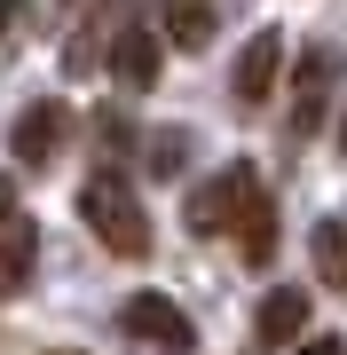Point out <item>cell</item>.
<instances>
[{
    "label": "cell",
    "instance_id": "6da1fadb",
    "mask_svg": "<svg viewBox=\"0 0 347 355\" xmlns=\"http://www.w3.org/2000/svg\"><path fill=\"white\" fill-rule=\"evenodd\" d=\"M79 214H87V229L111 245L118 261H142V253H150V214H142V198L118 174H87V182H79Z\"/></svg>",
    "mask_w": 347,
    "mask_h": 355
},
{
    "label": "cell",
    "instance_id": "7a4b0ae2",
    "mask_svg": "<svg viewBox=\"0 0 347 355\" xmlns=\"http://www.w3.org/2000/svg\"><path fill=\"white\" fill-rule=\"evenodd\" d=\"M118 324H127V340L142 355H190L197 347V324L181 316V300H166V292H127Z\"/></svg>",
    "mask_w": 347,
    "mask_h": 355
},
{
    "label": "cell",
    "instance_id": "3957f363",
    "mask_svg": "<svg viewBox=\"0 0 347 355\" xmlns=\"http://www.w3.org/2000/svg\"><path fill=\"white\" fill-rule=\"evenodd\" d=\"M332 87H339V48H332V40H316V48L300 55V71H292V135H316V127H323Z\"/></svg>",
    "mask_w": 347,
    "mask_h": 355
},
{
    "label": "cell",
    "instance_id": "277c9868",
    "mask_svg": "<svg viewBox=\"0 0 347 355\" xmlns=\"http://www.w3.org/2000/svg\"><path fill=\"white\" fill-rule=\"evenodd\" d=\"M276 71H284V40H276V32H253V40H244V55H237V71H229V95L253 111V103L276 95Z\"/></svg>",
    "mask_w": 347,
    "mask_h": 355
},
{
    "label": "cell",
    "instance_id": "5b68a950",
    "mask_svg": "<svg viewBox=\"0 0 347 355\" xmlns=\"http://www.w3.org/2000/svg\"><path fill=\"white\" fill-rule=\"evenodd\" d=\"M64 135H71V111H64V103H32V111L16 119L8 150H16V166H48L55 150H64Z\"/></svg>",
    "mask_w": 347,
    "mask_h": 355
},
{
    "label": "cell",
    "instance_id": "8992f818",
    "mask_svg": "<svg viewBox=\"0 0 347 355\" xmlns=\"http://www.w3.org/2000/svg\"><path fill=\"white\" fill-rule=\"evenodd\" d=\"M253 331H260V347H300L308 340V284H276L269 300H260Z\"/></svg>",
    "mask_w": 347,
    "mask_h": 355
},
{
    "label": "cell",
    "instance_id": "52a82bcc",
    "mask_svg": "<svg viewBox=\"0 0 347 355\" xmlns=\"http://www.w3.org/2000/svg\"><path fill=\"white\" fill-rule=\"evenodd\" d=\"M32 253H39L32 214H16V198L0 190V292H16V284L32 277Z\"/></svg>",
    "mask_w": 347,
    "mask_h": 355
},
{
    "label": "cell",
    "instance_id": "ba28073f",
    "mask_svg": "<svg viewBox=\"0 0 347 355\" xmlns=\"http://www.w3.org/2000/svg\"><path fill=\"white\" fill-rule=\"evenodd\" d=\"M253 166H229V174H221V182H206V190H197L190 198V229H206V237H213V229H229L237 221V205H244V190H253Z\"/></svg>",
    "mask_w": 347,
    "mask_h": 355
},
{
    "label": "cell",
    "instance_id": "9c48e42d",
    "mask_svg": "<svg viewBox=\"0 0 347 355\" xmlns=\"http://www.w3.org/2000/svg\"><path fill=\"white\" fill-rule=\"evenodd\" d=\"M111 71L127 87H158V32L150 24H111Z\"/></svg>",
    "mask_w": 347,
    "mask_h": 355
},
{
    "label": "cell",
    "instance_id": "30bf717a",
    "mask_svg": "<svg viewBox=\"0 0 347 355\" xmlns=\"http://www.w3.org/2000/svg\"><path fill=\"white\" fill-rule=\"evenodd\" d=\"M229 229H237V245H244V261H253V268L276 253V205H269V190H260V182L244 190V205H237Z\"/></svg>",
    "mask_w": 347,
    "mask_h": 355
},
{
    "label": "cell",
    "instance_id": "8fae6325",
    "mask_svg": "<svg viewBox=\"0 0 347 355\" xmlns=\"http://www.w3.org/2000/svg\"><path fill=\"white\" fill-rule=\"evenodd\" d=\"M158 24H166V40L174 48H213V8L206 0H158Z\"/></svg>",
    "mask_w": 347,
    "mask_h": 355
},
{
    "label": "cell",
    "instance_id": "7c38bea8",
    "mask_svg": "<svg viewBox=\"0 0 347 355\" xmlns=\"http://www.w3.org/2000/svg\"><path fill=\"white\" fill-rule=\"evenodd\" d=\"M316 268L332 292H347V221H316Z\"/></svg>",
    "mask_w": 347,
    "mask_h": 355
},
{
    "label": "cell",
    "instance_id": "4fadbf2b",
    "mask_svg": "<svg viewBox=\"0 0 347 355\" xmlns=\"http://www.w3.org/2000/svg\"><path fill=\"white\" fill-rule=\"evenodd\" d=\"M181 166H190V135H181V127H158V135H150V174L174 182Z\"/></svg>",
    "mask_w": 347,
    "mask_h": 355
},
{
    "label": "cell",
    "instance_id": "5bb4252c",
    "mask_svg": "<svg viewBox=\"0 0 347 355\" xmlns=\"http://www.w3.org/2000/svg\"><path fill=\"white\" fill-rule=\"evenodd\" d=\"M24 16V0H0V40H8V24Z\"/></svg>",
    "mask_w": 347,
    "mask_h": 355
},
{
    "label": "cell",
    "instance_id": "9a60e30c",
    "mask_svg": "<svg viewBox=\"0 0 347 355\" xmlns=\"http://www.w3.org/2000/svg\"><path fill=\"white\" fill-rule=\"evenodd\" d=\"M300 355H339V340H308V347H300Z\"/></svg>",
    "mask_w": 347,
    "mask_h": 355
},
{
    "label": "cell",
    "instance_id": "2e32d148",
    "mask_svg": "<svg viewBox=\"0 0 347 355\" xmlns=\"http://www.w3.org/2000/svg\"><path fill=\"white\" fill-rule=\"evenodd\" d=\"M339 158H347V111H339Z\"/></svg>",
    "mask_w": 347,
    "mask_h": 355
}]
</instances>
